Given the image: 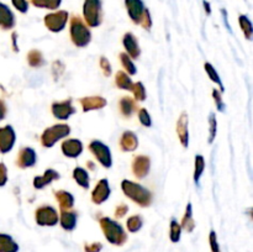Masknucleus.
<instances>
[{
    "label": "nucleus",
    "instance_id": "nucleus-21",
    "mask_svg": "<svg viewBox=\"0 0 253 252\" xmlns=\"http://www.w3.org/2000/svg\"><path fill=\"white\" fill-rule=\"evenodd\" d=\"M120 148L125 152H132L137 148L138 146V138L136 136L135 132L132 131H125V132L121 135L120 138Z\"/></svg>",
    "mask_w": 253,
    "mask_h": 252
},
{
    "label": "nucleus",
    "instance_id": "nucleus-34",
    "mask_svg": "<svg viewBox=\"0 0 253 252\" xmlns=\"http://www.w3.org/2000/svg\"><path fill=\"white\" fill-rule=\"evenodd\" d=\"M205 169V160L202 155H197L195 157V166H194V182L199 184L202 174L204 173Z\"/></svg>",
    "mask_w": 253,
    "mask_h": 252
},
{
    "label": "nucleus",
    "instance_id": "nucleus-10",
    "mask_svg": "<svg viewBox=\"0 0 253 252\" xmlns=\"http://www.w3.org/2000/svg\"><path fill=\"white\" fill-rule=\"evenodd\" d=\"M16 141V133H15L12 126L6 125L0 127V153H7L12 150Z\"/></svg>",
    "mask_w": 253,
    "mask_h": 252
},
{
    "label": "nucleus",
    "instance_id": "nucleus-25",
    "mask_svg": "<svg viewBox=\"0 0 253 252\" xmlns=\"http://www.w3.org/2000/svg\"><path fill=\"white\" fill-rule=\"evenodd\" d=\"M19 245L7 234H0V252H17Z\"/></svg>",
    "mask_w": 253,
    "mask_h": 252
},
{
    "label": "nucleus",
    "instance_id": "nucleus-19",
    "mask_svg": "<svg viewBox=\"0 0 253 252\" xmlns=\"http://www.w3.org/2000/svg\"><path fill=\"white\" fill-rule=\"evenodd\" d=\"M16 20H15L14 12L10 10L7 5L0 2V27L4 30H10L15 26Z\"/></svg>",
    "mask_w": 253,
    "mask_h": 252
},
{
    "label": "nucleus",
    "instance_id": "nucleus-16",
    "mask_svg": "<svg viewBox=\"0 0 253 252\" xmlns=\"http://www.w3.org/2000/svg\"><path fill=\"white\" fill-rule=\"evenodd\" d=\"M123 43L124 47L126 49V54L131 57L132 59H136L140 57L141 54V48H140V44H138L137 39L133 34L131 32H127V34L124 35L123 37Z\"/></svg>",
    "mask_w": 253,
    "mask_h": 252
},
{
    "label": "nucleus",
    "instance_id": "nucleus-4",
    "mask_svg": "<svg viewBox=\"0 0 253 252\" xmlns=\"http://www.w3.org/2000/svg\"><path fill=\"white\" fill-rule=\"evenodd\" d=\"M69 34H71L72 42L77 47L88 46L91 41V34L89 27L85 22L79 16H73L71 19V27H69Z\"/></svg>",
    "mask_w": 253,
    "mask_h": 252
},
{
    "label": "nucleus",
    "instance_id": "nucleus-7",
    "mask_svg": "<svg viewBox=\"0 0 253 252\" xmlns=\"http://www.w3.org/2000/svg\"><path fill=\"white\" fill-rule=\"evenodd\" d=\"M89 151L94 155L103 167L110 168L113 166V156L108 146L99 140H94L89 143Z\"/></svg>",
    "mask_w": 253,
    "mask_h": 252
},
{
    "label": "nucleus",
    "instance_id": "nucleus-28",
    "mask_svg": "<svg viewBox=\"0 0 253 252\" xmlns=\"http://www.w3.org/2000/svg\"><path fill=\"white\" fill-rule=\"evenodd\" d=\"M115 83L118 88L124 89V90H131L132 88V81H131L130 76L126 72L119 71L115 76Z\"/></svg>",
    "mask_w": 253,
    "mask_h": 252
},
{
    "label": "nucleus",
    "instance_id": "nucleus-15",
    "mask_svg": "<svg viewBox=\"0 0 253 252\" xmlns=\"http://www.w3.org/2000/svg\"><path fill=\"white\" fill-rule=\"evenodd\" d=\"M62 152L68 158H77L83 152V143L78 138H68L61 146Z\"/></svg>",
    "mask_w": 253,
    "mask_h": 252
},
{
    "label": "nucleus",
    "instance_id": "nucleus-38",
    "mask_svg": "<svg viewBox=\"0 0 253 252\" xmlns=\"http://www.w3.org/2000/svg\"><path fill=\"white\" fill-rule=\"evenodd\" d=\"M216 130H217V121L215 114H210L209 116V140L208 142H214L215 137H216Z\"/></svg>",
    "mask_w": 253,
    "mask_h": 252
},
{
    "label": "nucleus",
    "instance_id": "nucleus-33",
    "mask_svg": "<svg viewBox=\"0 0 253 252\" xmlns=\"http://www.w3.org/2000/svg\"><path fill=\"white\" fill-rule=\"evenodd\" d=\"M120 61L123 67L125 68V72L128 74V76H133V74L137 73V69H136L135 64H133L132 58H131L128 54H126L125 52L120 53Z\"/></svg>",
    "mask_w": 253,
    "mask_h": 252
},
{
    "label": "nucleus",
    "instance_id": "nucleus-18",
    "mask_svg": "<svg viewBox=\"0 0 253 252\" xmlns=\"http://www.w3.org/2000/svg\"><path fill=\"white\" fill-rule=\"evenodd\" d=\"M177 133L179 137L180 143L183 147L187 148L189 145V131H188V115L187 113L180 114L179 119L177 123Z\"/></svg>",
    "mask_w": 253,
    "mask_h": 252
},
{
    "label": "nucleus",
    "instance_id": "nucleus-2",
    "mask_svg": "<svg viewBox=\"0 0 253 252\" xmlns=\"http://www.w3.org/2000/svg\"><path fill=\"white\" fill-rule=\"evenodd\" d=\"M99 224H100L101 230H103L104 236L106 237V240L111 245L123 246L127 241V234H126L123 225L119 224L118 221L108 216H104L99 219Z\"/></svg>",
    "mask_w": 253,
    "mask_h": 252
},
{
    "label": "nucleus",
    "instance_id": "nucleus-49",
    "mask_svg": "<svg viewBox=\"0 0 253 252\" xmlns=\"http://www.w3.org/2000/svg\"><path fill=\"white\" fill-rule=\"evenodd\" d=\"M86 165L89 166V168H90V169H94V163L93 162H90V161H89V162H86Z\"/></svg>",
    "mask_w": 253,
    "mask_h": 252
},
{
    "label": "nucleus",
    "instance_id": "nucleus-5",
    "mask_svg": "<svg viewBox=\"0 0 253 252\" xmlns=\"http://www.w3.org/2000/svg\"><path fill=\"white\" fill-rule=\"evenodd\" d=\"M83 16L86 26L98 27L103 22L101 0H84Z\"/></svg>",
    "mask_w": 253,
    "mask_h": 252
},
{
    "label": "nucleus",
    "instance_id": "nucleus-36",
    "mask_svg": "<svg viewBox=\"0 0 253 252\" xmlns=\"http://www.w3.org/2000/svg\"><path fill=\"white\" fill-rule=\"evenodd\" d=\"M239 22H240V26H241L242 32H244L245 36H246V39L251 40L252 39V31H253L251 20H250L246 15H240Z\"/></svg>",
    "mask_w": 253,
    "mask_h": 252
},
{
    "label": "nucleus",
    "instance_id": "nucleus-30",
    "mask_svg": "<svg viewBox=\"0 0 253 252\" xmlns=\"http://www.w3.org/2000/svg\"><path fill=\"white\" fill-rule=\"evenodd\" d=\"M204 69H205V72H207L208 77L210 78V81L214 82L215 84H217V85H219L220 91H224V85H222L221 78H220L219 73H217L216 69L214 68V66H212L211 63H209V62H205Z\"/></svg>",
    "mask_w": 253,
    "mask_h": 252
},
{
    "label": "nucleus",
    "instance_id": "nucleus-41",
    "mask_svg": "<svg viewBox=\"0 0 253 252\" xmlns=\"http://www.w3.org/2000/svg\"><path fill=\"white\" fill-rule=\"evenodd\" d=\"M209 244H210V249H211V252H221V250H220V245H219V242H217L216 232H215L214 230H212V231H210Z\"/></svg>",
    "mask_w": 253,
    "mask_h": 252
},
{
    "label": "nucleus",
    "instance_id": "nucleus-12",
    "mask_svg": "<svg viewBox=\"0 0 253 252\" xmlns=\"http://www.w3.org/2000/svg\"><path fill=\"white\" fill-rule=\"evenodd\" d=\"M110 185H109L108 179H100L98 182V184L95 185V188L93 189V193H91V202L94 204H103L110 197Z\"/></svg>",
    "mask_w": 253,
    "mask_h": 252
},
{
    "label": "nucleus",
    "instance_id": "nucleus-29",
    "mask_svg": "<svg viewBox=\"0 0 253 252\" xmlns=\"http://www.w3.org/2000/svg\"><path fill=\"white\" fill-rule=\"evenodd\" d=\"M27 63L31 67H34V68H39V67L43 66V54H42L41 51H39V49H31V51L29 52V54H27Z\"/></svg>",
    "mask_w": 253,
    "mask_h": 252
},
{
    "label": "nucleus",
    "instance_id": "nucleus-39",
    "mask_svg": "<svg viewBox=\"0 0 253 252\" xmlns=\"http://www.w3.org/2000/svg\"><path fill=\"white\" fill-rule=\"evenodd\" d=\"M138 120H140V123L142 124L143 126H146V127H151V126H152V119H151L150 113H148L145 108L138 110Z\"/></svg>",
    "mask_w": 253,
    "mask_h": 252
},
{
    "label": "nucleus",
    "instance_id": "nucleus-31",
    "mask_svg": "<svg viewBox=\"0 0 253 252\" xmlns=\"http://www.w3.org/2000/svg\"><path fill=\"white\" fill-rule=\"evenodd\" d=\"M143 217L141 215H132L126 221V227L130 232H137L142 229Z\"/></svg>",
    "mask_w": 253,
    "mask_h": 252
},
{
    "label": "nucleus",
    "instance_id": "nucleus-17",
    "mask_svg": "<svg viewBox=\"0 0 253 252\" xmlns=\"http://www.w3.org/2000/svg\"><path fill=\"white\" fill-rule=\"evenodd\" d=\"M79 103H81L83 111L88 113V111L103 109L104 106H106L108 101H106V99H104L103 96L96 95V96H85V98L79 99Z\"/></svg>",
    "mask_w": 253,
    "mask_h": 252
},
{
    "label": "nucleus",
    "instance_id": "nucleus-26",
    "mask_svg": "<svg viewBox=\"0 0 253 252\" xmlns=\"http://www.w3.org/2000/svg\"><path fill=\"white\" fill-rule=\"evenodd\" d=\"M73 179L78 183L79 187L88 189L90 185V177H89L88 172L84 168L77 167L73 169Z\"/></svg>",
    "mask_w": 253,
    "mask_h": 252
},
{
    "label": "nucleus",
    "instance_id": "nucleus-23",
    "mask_svg": "<svg viewBox=\"0 0 253 252\" xmlns=\"http://www.w3.org/2000/svg\"><path fill=\"white\" fill-rule=\"evenodd\" d=\"M54 198L58 202L62 210H71L74 205V197L67 190H57L54 192Z\"/></svg>",
    "mask_w": 253,
    "mask_h": 252
},
{
    "label": "nucleus",
    "instance_id": "nucleus-32",
    "mask_svg": "<svg viewBox=\"0 0 253 252\" xmlns=\"http://www.w3.org/2000/svg\"><path fill=\"white\" fill-rule=\"evenodd\" d=\"M30 2H31L34 6L41 7V9L56 10L59 7L62 0H30Z\"/></svg>",
    "mask_w": 253,
    "mask_h": 252
},
{
    "label": "nucleus",
    "instance_id": "nucleus-40",
    "mask_svg": "<svg viewBox=\"0 0 253 252\" xmlns=\"http://www.w3.org/2000/svg\"><path fill=\"white\" fill-rule=\"evenodd\" d=\"M212 99H214L215 104H216V108L219 111H224L225 109V104L222 101V96H221V91L219 89H212Z\"/></svg>",
    "mask_w": 253,
    "mask_h": 252
},
{
    "label": "nucleus",
    "instance_id": "nucleus-43",
    "mask_svg": "<svg viewBox=\"0 0 253 252\" xmlns=\"http://www.w3.org/2000/svg\"><path fill=\"white\" fill-rule=\"evenodd\" d=\"M100 68H101V71H103L104 76L105 77L111 76L113 68H111V64H110V62H109V59L105 58V57H101L100 58Z\"/></svg>",
    "mask_w": 253,
    "mask_h": 252
},
{
    "label": "nucleus",
    "instance_id": "nucleus-9",
    "mask_svg": "<svg viewBox=\"0 0 253 252\" xmlns=\"http://www.w3.org/2000/svg\"><path fill=\"white\" fill-rule=\"evenodd\" d=\"M68 16L69 15L66 10H59V11L51 12V14L44 16V26L52 32L63 31L67 22H68Z\"/></svg>",
    "mask_w": 253,
    "mask_h": 252
},
{
    "label": "nucleus",
    "instance_id": "nucleus-47",
    "mask_svg": "<svg viewBox=\"0 0 253 252\" xmlns=\"http://www.w3.org/2000/svg\"><path fill=\"white\" fill-rule=\"evenodd\" d=\"M5 115H6V105L2 100H0V121L4 120Z\"/></svg>",
    "mask_w": 253,
    "mask_h": 252
},
{
    "label": "nucleus",
    "instance_id": "nucleus-14",
    "mask_svg": "<svg viewBox=\"0 0 253 252\" xmlns=\"http://www.w3.org/2000/svg\"><path fill=\"white\" fill-rule=\"evenodd\" d=\"M151 169V160L147 156L138 155L132 160V173L137 178H145Z\"/></svg>",
    "mask_w": 253,
    "mask_h": 252
},
{
    "label": "nucleus",
    "instance_id": "nucleus-8",
    "mask_svg": "<svg viewBox=\"0 0 253 252\" xmlns=\"http://www.w3.org/2000/svg\"><path fill=\"white\" fill-rule=\"evenodd\" d=\"M35 220L40 226H54L58 222L59 215L51 205H42L35 211Z\"/></svg>",
    "mask_w": 253,
    "mask_h": 252
},
{
    "label": "nucleus",
    "instance_id": "nucleus-3",
    "mask_svg": "<svg viewBox=\"0 0 253 252\" xmlns=\"http://www.w3.org/2000/svg\"><path fill=\"white\" fill-rule=\"evenodd\" d=\"M125 5L132 22H135L136 25H141L143 29L151 30L152 19L142 0H125Z\"/></svg>",
    "mask_w": 253,
    "mask_h": 252
},
{
    "label": "nucleus",
    "instance_id": "nucleus-48",
    "mask_svg": "<svg viewBox=\"0 0 253 252\" xmlns=\"http://www.w3.org/2000/svg\"><path fill=\"white\" fill-rule=\"evenodd\" d=\"M204 6H205V10H207V14H210L211 12V10H210V4L208 1H204Z\"/></svg>",
    "mask_w": 253,
    "mask_h": 252
},
{
    "label": "nucleus",
    "instance_id": "nucleus-27",
    "mask_svg": "<svg viewBox=\"0 0 253 252\" xmlns=\"http://www.w3.org/2000/svg\"><path fill=\"white\" fill-rule=\"evenodd\" d=\"M182 229H184L187 232H192L195 227L194 217H193V208L190 203H188L187 209H185L184 215H183L182 222H180Z\"/></svg>",
    "mask_w": 253,
    "mask_h": 252
},
{
    "label": "nucleus",
    "instance_id": "nucleus-42",
    "mask_svg": "<svg viewBox=\"0 0 253 252\" xmlns=\"http://www.w3.org/2000/svg\"><path fill=\"white\" fill-rule=\"evenodd\" d=\"M11 2L15 9L21 12V14H25L29 10V1L27 0H11Z\"/></svg>",
    "mask_w": 253,
    "mask_h": 252
},
{
    "label": "nucleus",
    "instance_id": "nucleus-45",
    "mask_svg": "<svg viewBox=\"0 0 253 252\" xmlns=\"http://www.w3.org/2000/svg\"><path fill=\"white\" fill-rule=\"evenodd\" d=\"M7 182V168L4 163H0V187H4Z\"/></svg>",
    "mask_w": 253,
    "mask_h": 252
},
{
    "label": "nucleus",
    "instance_id": "nucleus-24",
    "mask_svg": "<svg viewBox=\"0 0 253 252\" xmlns=\"http://www.w3.org/2000/svg\"><path fill=\"white\" fill-rule=\"evenodd\" d=\"M119 109L120 113L126 118H130L136 110H137V104L136 100L131 96H124L120 101H119Z\"/></svg>",
    "mask_w": 253,
    "mask_h": 252
},
{
    "label": "nucleus",
    "instance_id": "nucleus-11",
    "mask_svg": "<svg viewBox=\"0 0 253 252\" xmlns=\"http://www.w3.org/2000/svg\"><path fill=\"white\" fill-rule=\"evenodd\" d=\"M52 114L58 120H67L71 118L74 113H76V108L72 104V99H67V100L58 101V103L52 104Z\"/></svg>",
    "mask_w": 253,
    "mask_h": 252
},
{
    "label": "nucleus",
    "instance_id": "nucleus-1",
    "mask_svg": "<svg viewBox=\"0 0 253 252\" xmlns=\"http://www.w3.org/2000/svg\"><path fill=\"white\" fill-rule=\"evenodd\" d=\"M121 189H123L124 194L127 198H130L132 202L138 204L142 208H147L152 204V193L147 189V188L142 187L138 183L132 182V180L124 179L121 182Z\"/></svg>",
    "mask_w": 253,
    "mask_h": 252
},
{
    "label": "nucleus",
    "instance_id": "nucleus-13",
    "mask_svg": "<svg viewBox=\"0 0 253 252\" xmlns=\"http://www.w3.org/2000/svg\"><path fill=\"white\" fill-rule=\"evenodd\" d=\"M37 161L36 151L31 147H24L19 151V155L16 158V165L19 168H30L35 166Z\"/></svg>",
    "mask_w": 253,
    "mask_h": 252
},
{
    "label": "nucleus",
    "instance_id": "nucleus-46",
    "mask_svg": "<svg viewBox=\"0 0 253 252\" xmlns=\"http://www.w3.org/2000/svg\"><path fill=\"white\" fill-rule=\"evenodd\" d=\"M127 211H128V207H127V205L120 204L115 209V216L116 217H123V216H125L126 214H127Z\"/></svg>",
    "mask_w": 253,
    "mask_h": 252
},
{
    "label": "nucleus",
    "instance_id": "nucleus-35",
    "mask_svg": "<svg viewBox=\"0 0 253 252\" xmlns=\"http://www.w3.org/2000/svg\"><path fill=\"white\" fill-rule=\"evenodd\" d=\"M180 236H182V226L175 219L170 220L169 225V239L172 242H179Z\"/></svg>",
    "mask_w": 253,
    "mask_h": 252
},
{
    "label": "nucleus",
    "instance_id": "nucleus-37",
    "mask_svg": "<svg viewBox=\"0 0 253 252\" xmlns=\"http://www.w3.org/2000/svg\"><path fill=\"white\" fill-rule=\"evenodd\" d=\"M131 91L133 93V99L137 101H143L146 99V89L141 82H136L132 84Z\"/></svg>",
    "mask_w": 253,
    "mask_h": 252
},
{
    "label": "nucleus",
    "instance_id": "nucleus-22",
    "mask_svg": "<svg viewBox=\"0 0 253 252\" xmlns=\"http://www.w3.org/2000/svg\"><path fill=\"white\" fill-rule=\"evenodd\" d=\"M59 222H61L62 229L66 231H72L77 226V212L72 210H62L59 215Z\"/></svg>",
    "mask_w": 253,
    "mask_h": 252
},
{
    "label": "nucleus",
    "instance_id": "nucleus-20",
    "mask_svg": "<svg viewBox=\"0 0 253 252\" xmlns=\"http://www.w3.org/2000/svg\"><path fill=\"white\" fill-rule=\"evenodd\" d=\"M57 179H59V173L57 172V170L49 168V169H47L42 175L35 177L34 187L36 188V189H42V188L47 187V185L51 184L52 182H54V180Z\"/></svg>",
    "mask_w": 253,
    "mask_h": 252
},
{
    "label": "nucleus",
    "instance_id": "nucleus-6",
    "mask_svg": "<svg viewBox=\"0 0 253 252\" xmlns=\"http://www.w3.org/2000/svg\"><path fill=\"white\" fill-rule=\"evenodd\" d=\"M71 133V127L67 124H57L46 128L41 135V143L43 147H52L54 143L62 138L67 137Z\"/></svg>",
    "mask_w": 253,
    "mask_h": 252
},
{
    "label": "nucleus",
    "instance_id": "nucleus-44",
    "mask_svg": "<svg viewBox=\"0 0 253 252\" xmlns=\"http://www.w3.org/2000/svg\"><path fill=\"white\" fill-rule=\"evenodd\" d=\"M101 250H103V245L100 242H91V244L84 245L85 252H100Z\"/></svg>",
    "mask_w": 253,
    "mask_h": 252
}]
</instances>
